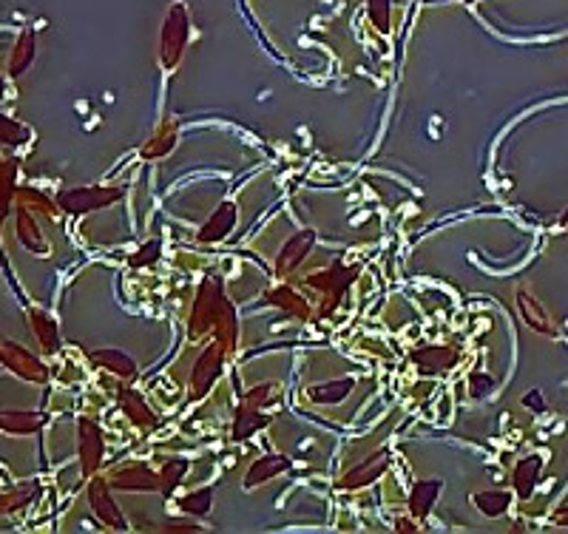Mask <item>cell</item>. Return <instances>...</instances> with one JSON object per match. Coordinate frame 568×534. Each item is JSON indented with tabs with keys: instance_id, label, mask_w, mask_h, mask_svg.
I'll return each instance as SVG.
<instances>
[{
	"instance_id": "6da1fadb",
	"label": "cell",
	"mask_w": 568,
	"mask_h": 534,
	"mask_svg": "<svg viewBox=\"0 0 568 534\" xmlns=\"http://www.w3.org/2000/svg\"><path fill=\"white\" fill-rule=\"evenodd\" d=\"M191 43V9L185 0H174L165 9L160 26V66L165 72H174Z\"/></svg>"
},
{
	"instance_id": "7a4b0ae2",
	"label": "cell",
	"mask_w": 568,
	"mask_h": 534,
	"mask_svg": "<svg viewBox=\"0 0 568 534\" xmlns=\"http://www.w3.org/2000/svg\"><path fill=\"white\" fill-rule=\"evenodd\" d=\"M228 307V299L222 293V282L216 276H208L202 285H199V293H196L194 313H191V321H188V339L199 341L205 339L208 333L216 330V324L222 319Z\"/></svg>"
},
{
	"instance_id": "3957f363",
	"label": "cell",
	"mask_w": 568,
	"mask_h": 534,
	"mask_svg": "<svg viewBox=\"0 0 568 534\" xmlns=\"http://www.w3.org/2000/svg\"><path fill=\"white\" fill-rule=\"evenodd\" d=\"M225 358H228V350L219 339H213L199 353V358L194 361V370H191V384H188V398L191 401H202L216 387L219 375L225 370Z\"/></svg>"
},
{
	"instance_id": "277c9868",
	"label": "cell",
	"mask_w": 568,
	"mask_h": 534,
	"mask_svg": "<svg viewBox=\"0 0 568 534\" xmlns=\"http://www.w3.org/2000/svg\"><path fill=\"white\" fill-rule=\"evenodd\" d=\"M0 367L6 373L18 375L20 381L29 384H46L49 381V367L43 364V358L35 356L32 350H26L23 344L0 336Z\"/></svg>"
},
{
	"instance_id": "5b68a950",
	"label": "cell",
	"mask_w": 568,
	"mask_h": 534,
	"mask_svg": "<svg viewBox=\"0 0 568 534\" xmlns=\"http://www.w3.org/2000/svg\"><path fill=\"white\" fill-rule=\"evenodd\" d=\"M120 199H123V191H120V188L86 185V188L63 191V194L57 196V208L71 216H83L91 214V211H100V208H108V205H114V202H120Z\"/></svg>"
},
{
	"instance_id": "8992f818",
	"label": "cell",
	"mask_w": 568,
	"mask_h": 534,
	"mask_svg": "<svg viewBox=\"0 0 568 534\" xmlns=\"http://www.w3.org/2000/svg\"><path fill=\"white\" fill-rule=\"evenodd\" d=\"M358 276V270L355 267H347V265H330L319 270V273H310L307 279H304V285H310L316 293H319L321 299V307L324 310H333L338 304V299L344 296V290L353 285V279Z\"/></svg>"
},
{
	"instance_id": "52a82bcc",
	"label": "cell",
	"mask_w": 568,
	"mask_h": 534,
	"mask_svg": "<svg viewBox=\"0 0 568 534\" xmlns=\"http://www.w3.org/2000/svg\"><path fill=\"white\" fill-rule=\"evenodd\" d=\"M106 455V441H103V432L100 427L91 421V418H77V458H80V469L83 475H97L100 463Z\"/></svg>"
},
{
	"instance_id": "ba28073f",
	"label": "cell",
	"mask_w": 568,
	"mask_h": 534,
	"mask_svg": "<svg viewBox=\"0 0 568 534\" xmlns=\"http://www.w3.org/2000/svg\"><path fill=\"white\" fill-rule=\"evenodd\" d=\"M108 483L117 492H157L160 489V469H151L142 461H131L125 466H117Z\"/></svg>"
},
{
	"instance_id": "9c48e42d",
	"label": "cell",
	"mask_w": 568,
	"mask_h": 534,
	"mask_svg": "<svg viewBox=\"0 0 568 534\" xmlns=\"http://www.w3.org/2000/svg\"><path fill=\"white\" fill-rule=\"evenodd\" d=\"M89 506L94 517H97L103 526H108V529H117V532H125V529H128V520H125V515L120 512L114 495H111V483H108L106 478H94V475H91Z\"/></svg>"
},
{
	"instance_id": "30bf717a",
	"label": "cell",
	"mask_w": 568,
	"mask_h": 534,
	"mask_svg": "<svg viewBox=\"0 0 568 534\" xmlns=\"http://www.w3.org/2000/svg\"><path fill=\"white\" fill-rule=\"evenodd\" d=\"M390 461H392L390 449H378L375 455L364 458L361 463H355L353 469H347V472H344V478L338 481V486H341L344 492H358V489H367V486H373L375 481H381V478L387 475Z\"/></svg>"
},
{
	"instance_id": "8fae6325",
	"label": "cell",
	"mask_w": 568,
	"mask_h": 534,
	"mask_svg": "<svg viewBox=\"0 0 568 534\" xmlns=\"http://www.w3.org/2000/svg\"><path fill=\"white\" fill-rule=\"evenodd\" d=\"M515 302L517 313H520V319L526 321L529 330L546 336V339H554V336H557V321H554V316L546 310V304L540 302L532 290H517Z\"/></svg>"
},
{
	"instance_id": "7c38bea8",
	"label": "cell",
	"mask_w": 568,
	"mask_h": 534,
	"mask_svg": "<svg viewBox=\"0 0 568 534\" xmlns=\"http://www.w3.org/2000/svg\"><path fill=\"white\" fill-rule=\"evenodd\" d=\"M316 248V231L304 228V231L293 233L287 242H284L282 253L276 256V273L279 276H290L293 270H299L304 265V259L313 253Z\"/></svg>"
},
{
	"instance_id": "4fadbf2b",
	"label": "cell",
	"mask_w": 568,
	"mask_h": 534,
	"mask_svg": "<svg viewBox=\"0 0 568 534\" xmlns=\"http://www.w3.org/2000/svg\"><path fill=\"white\" fill-rule=\"evenodd\" d=\"M543 455H537V452H529V455H523L520 461L515 463V469H512V489H515V498L517 500H532L534 492H537V486L543 481Z\"/></svg>"
},
{
	"instance_id": "5bb4252c",
	"label": "cell",
	"mask_w": 568,
	"mask_h": 534,
	"mask_svg": "<svg viewBox=\"0 0 568 534\" xmlns=\"http://www.w3.org/2000/svg\"><path fill=\"white\" fill-rule=\"evenodd\" d=\"M458 353L444 344H424L418 350H412V364L421 370V375H444L455 370L458 364Z\"/></svg>"
},
{
	"instance_id": "9a60e30c",
	"label": "cell",
	"mask_w": 568,
	"mask_h": 534,
	"mask_svg": "<svg viewBox=\"0 0 568 534\" xmlns=\"http://www.w3.org/2000/svg\"><path fill=\"white\" fill-rule=\"evenodd\" d=\"M353 390H355L353 375H338V378H330V381L310 384V387L304 390V398H307L310 404H316V407H336V404H344Z\"/></svg>"
},
{
	"instance_id": "2e32d148",
	"label": "cell",
	"mask_w": 568,
	"mask_h": 534,
	"mask_svg": "<svg viewBox=\"0 0 568 534\" xmlns=\"http://www.w3.org/2000/svg\"><path fill=\"white\" fill-rule=\"evenodd\" d=\"M236 222H239V208H236V202H222V205L205 219V225L199 228L196 239H199L202 245L222 242V239L231 236L233 228H236Z\"/></svg>"
},
{
	"instance_id": "e0dca14e",
	"label": "cell",
	"mask_w": 568,
	"mask_h": 534,
	"mask_svg": "<svg viewBox=\"0 0 568 534\" xmlns=\"http://www.w3.org/2000/svg\"><path fill=\"white\" fill-rule=\"evenodd\" d=\"M441 489H444V481H438V478H424V481L415 483L407 498L409 517L424 520V517L432 515L435 503L441 498Z\"/></svg>"
},
{
	"instance_id": "ac0fdd59",
	"label": "cell",
	"mask_w": 568,
	"mask_h": 534,
	"mask_svg": "<svg viewBox=\"0 0 568 534\" xmlns=\"http://www.w3.org/2000/svg\"><path fill=\"white\" fill-rule=\"evenodd\" d=\"M290 469V458L287 455H265V458H259V461L250 463L248 475H245V492H253V489H259V486H265L270 483L273 478H279Z\"/></svg>"
},
{
	"instance_id": "d6986e66",
	"label": "cell",
	"mask_w": 568,
	"mask_h": 534,
	"mask_svg": "<svg viewBox=\"0 0 568 534\" xmlns=\"http://www.w3.org/2000/svg\"><path fill=\"white\" fill-rule=\"evenodd\" d=\"M15 228H18V242L23 248L29 250V253H35V256H49V242H46V236L40 231V225H37V214H32L29 208H18V219H15Z\"/></svg>"
},
{
	"instance_id": "ffe728a7",
	"label": "cell",
	"mask_w": 568,
	"mask_h": 534,
	"mask_svg": "<svg viewBox=\"0 0 568 534\" xmlns=\"http://www.w3.org/2000/svg\"><path fill=\"white\" fill-rule=\"evenodd\" d=\"M117 401H120V410L125 412V418L134 424V427H157V415L148 407V401L142 398L140 392L131 390V387H120L117 392Z\"/></svg>"
},
{
	"instance_id": "44dd1931",
	"label": "cell",
	"mask_w": 568,
	"mask_h": 534,
	"mask_svg": "<svg viewBox=\"0 0 568 534\" xmlns=\"http://www.w3.org/2000/svg\"><path fill=\"white\" fill-rule=\"evenodd\" d=\"M37 57V32L35 29H23L18 40L12 43V52H9V74L20 77L32 69Z\"/></svg>"
},
{
	"instance_id": "7402d4cb",
	"label": "cell",
	"mask_w": 568,
	"mask_h": 534,
	"mask_svg": "<svg viewBox=\"0 0 568 534\" xmlns=\"http://www.w3.org/2000/svg\"><path fill=\"white\" fill-rule=\"evenodd\" d=\"M179 140V125L177 120H165V123L145 140L142 145V157L145 160H160V157H168L174 148H177Z\"/></svg>"
},
{
	"instance_id": "603a6c76",
	"label": "cell",
	"mask_w": 568,
	"mask_h": 534,
	"mask_svg": "<svg viewBox=\"0 0 568 534\" xmlns=\"http://www.w3.org/2000/svg\"><path fill=\"white\" fill-rule=\"evenodd\" d=\"M43 415L29 410H0V432L3 435H35L43 427Z\"/></svg>"
},
{
	"instance_id": "cb8c5ba5",
	"label": "cell",
	"mask_w": 568,
	"mask_h": 534,
	"mask_svg": "<svg viewBox=\"0 0 568 534\" xmlns=\"http://www.w3.org/2000/svg\"><path fill=\"white\" fill-rule=\"evenodd\" d=\"M267 304H276L279 310H284V313H290L293 319H302L307 321L310 319V302L304 299L302 293L296 290V287H273L270 293L265 296Z\"/></svg>"
},
{
	"instance_id": "d4e9b609",
	"label": "cell",
	"mask_w": 568,
	"mask_h": 534,
	"mask_svg": "<svg viewBox=\"0 0 568 534\" xmlns=\"http://www.w3.org/2000/svg\"><path fill=\"white\" fill-rule=\"evenodd\" d=\"M91 364L106 370V373L120 375V378H134L137 375V364L131 361V356L125 350H114V347H103L91 353Z\"/></svg>"
},
{
	"instance_id": "484cf974",
	"label": "cell",
	"mask_w": 568,
	"mask_h": 534,
	"mask_svg": "<svg viewBox=\"0 0 568 534\" xmlns=\"http://www.w3.org/2000/svg\"><path fill=\"white\" fill-rule=\"evenodd\" d=\"M29 327L46 356H54L60 350V333H57V321L52 316H46L43 310H29Z\"/></svg>"
},
{
	"instance_id": "4316f807",
	"label": "cell",
	"mask_w": 568,
	"mask_h": 534,
	"mask_svg": "<svg viewBox=\"0 0 568 534\" xmlns=\"http://www.w3.org/2000/svg\"><path fill=\"white\" fill-rule=\"evenodd\" d=\"M472 506L483 517H500L509 512V506L515 503V489L503 492V489H489V492H472Z\"/></svg>"
},
{
	"instance_id": "83f0119b",
	"label": "cell",
	"mask_w": 568,
	"mask_h": 534,
	"mask_svg": "<svg viewBox=\"0 0 568 534\" xmlns=\"http://www.w3.org/2000/svg\"><path fill=\"white\" fill-rule=\"evenodd\" d=\"M267 427V415H262V410L250 407V404H239L236 410V421H233V441H248L253 432Z\"/></svg>"
},
{
	"instance_id": "f1b7e54d",
	"label": "cell",
	"mask_w": 568,
	"mask_h": 534,
	"mask_svg": "<svg viewBox=\"0 0 568 534\" xmlns=\"http://www.w3.org/2000/svg\"><path fill=\"white\" fill-rule=\"evenodd\" d=\"M213 506V489L211 486H202L196 492H188L185 498H179V509L188 517H208Z\"/></svg>"
},
{
	"instance_id": "f546056e",
	"label": "cell",
	"mask_w": 568,
	"mask_h": 534,
	"mask_svg": "<svg viewBox=\"0 0 568 534\" xmlns=\"http://www.w3.org/2000/svg\"><path fill=\"white\" fill-rule=\"evenodd\" d=\"M188 475V461L185 458H171L165 461V466L160 469V492L165 498H171L177 492V486L182 483V478Z\"/></svg>"
},
{
	"instance_id": "4dcf8cb0",
	"label": "cell",
	"mask_w": 568,
	"mask_h": 534,
	"mask_svg": "<svg viewBox=\"0 0 568 534\" xmlns=\"http://www.w3.org/2000/svg\"><path fill=\"white\" fill-rule=\"evenodd\" d=\"M37 495V483H23L18 489L0 495V515H9V512H18L23 506H29Z\"/></svg>"
},
{
	"instance_id": "1f68e13d",
	"label": "cell",
	"mask_w": 568,
	"mask_h": 534,
	"mask_svg": "<svg viewBox=\"0 0 568 534\" xmlns=\"http://www.w3.org/2000/svg\"><path fill=\"white\" fill-rule=\"evenodd\" d=\"M216 339L225 344L228 353H233L236 344H239V324H236V310H233L231 302H228L225 313H222V319L216 324Z\"/></svg>"
},
{
	"instance_id": "d6a6232c",
	"label": "cell",
	"mask_w": 568,
	"mask_h": 534,
	"mask_svg": "<svg viewBox=\"0 0 568 534\" xmlns=\"http://www.w3.org/2000/svg\"><path fill=\"white\" fill-rule=\"evenodd\" d=\"M367 18L375 26V32L390 35L392 32V0H367Z\"/></svg>"
},
{
	"instance_id": "836d02e7",
	"label": "cell",
	"mask_w": 568,
	"mask_h": 534,
	"mask_svg": "<svg viewBox=\"0 0 568 534\" xmlns=\"http://www.w3.org/2000/svg\"><path fill=\"white\" fill-rule=\"evenodd\" d=\"M29 140V128L6 114H0V143L3 145H23Z\"/></svg>"
},
{
	"instance_id": "e575fe53",
	"label": "cell",
	"mask_w": 568,
	"mask_h": 534,
	"mask_svg": "<svg viewBox=\"0 0 568 534\" xmlns=\"http://www.w3.org/2000/svg\"><path fill=\"white\" fill-rule=\"evenodd\" d=\"M495 390H497V378L492 373L478 370V373L469 375V398H472V401H483V398H489Z\"/></svg>"
},
{
	"instance_id": "d590c367",
	"label": "cell",
	"mask_w": 568,
	"mask_h": 534,
	"mask_svg": "<svg viewBox=\"0 0 568 534\" xmlns=\"http://www.w3.org/2000/svg\"><path fill=\"white\" fill-rule=\"evenodd\" d=\"M279 390L276 384H259V387H253L242 395V404H250V407H256V410H265L267 404H273V392Z\"/></svg>"
},
{
	"instance_id": "8d00e7d4",
	"label": "cell",
	"mask_w": 568,
	"mask_h": 534,
	"mask_svg": "<svg viewBox=\"0 0 568 534\" xmlns=\"http://www.w3.org/2000/svg\"><path fill=\"white\" fill-rule=\"evenodd\" d=\"M520 404H523V410L534 412V415H543V412L549 410L546 407V401H543V392L540 390H529L523 398H520Z\"/></svg>"
},
{
	"instance_id": "74e56055",
	"label": "cell",
	"mask_w": 568,
	"mask_h": 534,
	"mask_svg": "<svg viewBox=\"0 0 568 534\" xmlns=\"http://www.w3.org/2000/svg\"><path fill=\"white\" fill-rule=\"evenodd\" d=\"M157 256H160V242H151V245H145V248L131 259V265H151V262H157Z\"/></svg>"
},
{
	"instance_id": "f35d334b",
	"label": "cell",
	"mask_w": 568,
	"mask_h": 534,
	"mask_svg": "<svg viewBox=\"0 0 568 534\" xmlns=\"http://www.w3.org/2000/svg\"><path fill=\"white\" fill-rule=\"evenodd\" d=\"M165 529H168V532H199V526H196L194 520H185V523H182V520H168Z\"/></svg>"
},
{
	"instance_id": "ab89813d",
	"label": "cell",
	"mask_w": 568,
	"mask_h": 534,
	"mask_svg": "<svg viewBox=\"0 0 568 534\" xmlns=\"http://www.w3.org/2000/svg\"><path fill=\"white\" fill-rule=\"evenodd\" d=\"M551 523H554V526H563V529H568V503L566 506H560V509L551 515Z\"/></svg>"
},
{
	"instance_id": "60d3db41",
	"label": "cell",
	"mask_w": 568,
	"mask_h": 534,
	"mask_svg": "<svg viewBox=\"0 0 568 534\" xmlns=\"http://www.w3.org/2000/svg\"><path fill=\"white\" fill-rule=\"evenodd\" d=\"M395 529H398V532H418V526H415V523H409V520H398V523H395Z\"/></svg>"
},
{
	"instance_id": "b9f144b4",
	"label": "cell",
	"mask_w": 568,
	"mask_h": 534,
	"mask_svg": "<svg viewBox=\"0 0 568 534\" xmlns=\"http://www.w3.org/2000/svg\"><path fill=\"white\" fill-rule=\"evenodd\" d=\"M557 228H568V208L560 214V219H557Z\"/></svg>"
},
{
	"instance_id": "7bdbcfd3",
	"label": "cell",
	"mask_w": 568,
	"mask_h": 534,
	"mask_svg": "<svg viewBox=\"0 0 568 534\" xmlns=\"http://www.w3.org/2000/svg\"><path fill=\"white\" fill-rule=\"evenodd\" d=\"M0 94H6V83H3V77H0Z\"/></svg>"
},
{
	"instance_id": "ee69618b",
	"label": "cell",
	"mask_w": 568,
	"mask_h": 534,
	"mask_svg": "<svg viewBox=\"0 0 568 534\" xmlns=\"http://www.w3.org/2000/svg\"><path fill=\"white\" fill-rule=\"evenodd\" d=\"M3 216H6V211H3V208H0V222H3Z\"/></svg>"
}]
</instances>
